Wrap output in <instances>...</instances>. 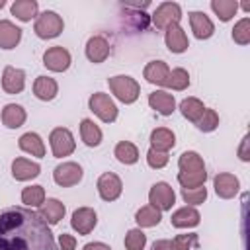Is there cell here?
Masks as SVG:
<instances>
[{
    "instance_id": "cell-29",
    "label": "cell",
    "mask_w": 250,
    "mask_h": 250,
    "mask_svg": "<svg viewBox=\"0 0 250 250\" xmlns=\"http://www.w3.org/2000/svg\"><path fill=\"white\" fill-rule=\"evenodd\" d=\"M80 137L88 146H98L102 143V129L92 119H82L80 123Z\"/></svg>"
},
{
    "instance_id": "cell-25",
    "label": "cell",
    "mask_w": 250,
    "mask_h": 250,
    "mask_svg": "<svg viewBox=\"0 0 250 250\" xmlns=\"http://www.w3.org/2000/svg\"><path fill=\"white\" fill-rule=\"evenodd\" d=\"M57 90H59L57 82H55L53 78H49V76H37V80H35V84H33V94H35L39 100H43V102L53 100V98L57 96Z\"/></svg>"
},
{
    "instance_id": "cell-23",
    "label": "cell",
    "mask_w": 250,
    "mask_h": 250,
    "mask_svg": "<svg viewBox=\"0 0 250 250\" xmlns=\"http://www.w3.org/2000/svg\"><path fill=\"white\" fill-rule=\"evenodd\" d=\"M23 121H25V109L21 105H18V104L4 105V109H2V123L6 127L18 129V127L23 125Z\"/></svg>"
},
{
    "instance_id": "cell-42",
    "label": "cell",
    "mask_w": 250,
    "mask_h": 250,
    "mask_svg": "<svg viewBox=\"0 0 250 250\" xmlns=\"http://www.w3.org/2000/svg\"><path fill=\"white\" fill-rule=\"evenodd\" d=\"M146 162H148L150 168H164L168 164V152H162V150H156V148H148Z\"/></svg>"
},
{
    "instance_id": "cell-14",
    "label": "cell",
    "mask_w": 250,
    "mask_h": 250,
    "mask_svg": "<svg viewBox=\"0 0 250 250\" xmlns=\"http://www.w3.org/2000/svg\"><path fill=\"white\" fill-rule=\"evenodd\" d=\"M164 41H166V47L172 53H184L189 47L188 37H186V31L180 27V23H172L170 27H166Z\"/></svg>"
},
{
    "instance_id": "cell-7",
    "label": "cell",
    "mask_w": 250,
    "mask_h": 250,
    "mask_svg": "<svg viewBox=\"0 0 250 250\" xmlns=\"http://www.w3.org/2000/svg\"><path fill=\"white\" fill-rule=\"evenodd\" d=\"M180 18H182V8L176 2H162L152 14V21L158 29H166L172 23H178Z\"/></svg>"
},
{
    "instance_id": "cell-24",
    "label": "cell",
    "mask_w": 250,
    "mask_h": 250,
    "mask_svg": "<svg viewBox=\"0 0 250 250\" xmlns=\"http://www.w3.org/2000/svg\"><path fill=\"white\" fill-rule=\"evenodd\" d=\"M18 145L23 152H29L31 156H39V158L45 156V145H43V141L37 133H23L20 137Z\"/></svg>"
},
{
    "instance_id": "cell-32",
    "label": "cell",
    "mask_w": 250,
    "mask_h": 250,
    "mask_svg": "<svg viewBox=\"0 0 250 250\" xmlns=\"http://www.w3.org/2000/svg\"><path fill=\"white\" fill-rule=\"evenodd\" d=\"M211 8L219 16L221 21H229L238 10V2L236 0H211Z\"/></svg>"
},
{
    "instance_id": "cell-44",
    "label": "cell",
    "mask_w": 250,
    "mask_h": 250,
    "mask_svg": "<svg viewBox=\"0 0 250 250\" xmlns=\"http://www.w3.org/2000/svg\"><path fill=\"white\" fill-rule=\"evenodd\" d=\"M238 156L244 160V162H248L250 160V154H248V135L242 139V143H240V148H238Z\"/></svg>"
},
{
    "instance_id": "cell-21",
    "label": "cell",
    "mask_w": 250,
    "mask_h": 250,
    "mask_svg": "<svg viewBox=\"0 0 250 250\" xmlns=\"http://www.w3.org/2000/svg\"><path fill=\"white\" fill-rule=\"evenodd\" d=\"M21 39V29L8 20H0V47L14 49Z\"/></svg>"
},
{
    "instance_id": "cell-6",
    "label": "cell",
    "mask_w": 250,
    "mask_h": 250,
    "mask_svg": "<svg viewBox=\"0 0 250 250\" xmlns=\"http://www.w3.org/2000/svg\"><path fill=\"white\" fill-rule=\"evenodd\" d=\"M148 201H150L152 207H156L160 211H168V209H172V205L176 201V193H174V189H172L170 184L156 182L150 188V191H148Z\"/></svg>"
},
{
    "instance_id": "cell-8",
    "label": "cell",
    "mask_w": 250,
    "mask_h": 250,
    "mask_svg": "<svg viewBox=\"0 0 250 250\" xmlns=\"http://www.w3.org/2000/svg\"><path fill=\"white\" fill-rule=\"evenodd\" d=\"M53 180L62 188H70L82 180V168L76 162H62L55 168Z\"/></svg>"
},
{
    "instance_id": "cell-5",
    "label": "cell",
    "mask_w": 250,
    "mask_h": 250,
    "mask_svg": "<svg viewBox=\"0 0 250 250\" xmlns=\"http://www.w3.org/2000/svg\"><path fill=\"white\" fill-rule=\"evenodd\" d=\"M88 105L105 123H111V121L117 119V105L113 104V100L107 94H102V92L92 94L90 100H88Z\"/></svg>"
},
{
    "instance_id": "cell-46",
    "label": "cell",
    "mask_w": 250,
    "mask_h": 250,
    "mask_svg": "<svg viewBox=\"0 0 250 250\" xmlns=\"http://www.w3.org/2000/svg\"><path fill=\"white\" fill-rule=\"evenodd\" d=\"M82 250H111L107 244H104V242H88Z\"/></svg>"
},
{
    "instance_id": "cell-27",
    "label": "cell",
    "mask_w": 250,
    "mask_h": 250,
    "mask_svg": "<svg viewBox=\"0 0 250 250\" xmlns=\"http://www.w3.org/2000/svg\"><path fill=\"white\" fill-rule=\"evenodd\" d=\"M12 16H16L18 20L21 21H29L31 18L37 16V10H39V4L35 0H16L12 4Z\"/></svg>"
},
{
    "instance_id": "cell-19",
    "label": "cell",
    "mask_w": 250,
    "mask_h": 250,
    "mask_svg": "<svg viewBox=\"0 0 250 250\" xmlns=\"http://www.w3.org/2000/svg\"><path fill=\"white\" fill-rule=\"evenodd\" d=\"M148 105L152 109H156L158 113H162V115H172L174 109H176V100H174L172 94L158 90V92H152L148 96Z\"/></svg>"
},
{
    "instance_id": "cell-12",
    "label": "cell",
    "mask_w": 250,
    "mask_h": 250,
    "mask_svg": "<svg viewBox=\"0 0 250 250\" xmlns=\"http://www.w3.org/2000/svg\"><path fill=\"white\" fill-rule=\"evenodd\" d=\"M213 186H215V193L223 199H230L238 193V188H240V182L234 174H229V172H223V174H217L215 180H213Z\"/></svg>"
},
{
    "instance_id": "cell-38",
    "label": "cell",
    "mask_w": 250,
    "mask_h": 250,
    "mask_svg": "<svg viewBox=\"0 0 250 250\" xmlns=\"http://www.w3.org/2000/svg\"><path fill=\"white\" fill-rule=\"evenodd\" d=\"M232 39L238 43V45H248L250 43V20L248 18H242L234 29H232Z\"/></svg>"
},
{
    "instance_id": "cell-15",
    "label": "cell",
    "mask_w": 250,
    "mask_h": 250,
    "mask_svg": "<svg viewBox=\"0 0 250 250\" xmlns=\"http://www.w3.org/2000/svg\"><path fill=\"white\" fill-rule=\"evenodd\" d=\"M199 211L195 209V207H182V209H178V211H174L172 213V217H170V223H172V227H176V229H189V227H197L199 225Z\"/></svg>"
},
{
    "instance_id": "cell-17",
    "label": "cell",
    "mask_w": 250,
    "mask_h": 250,
    "mask_svg": "<svg viewBox=\"0 0 250 250\" xmlns=\"http://www.w3.org/2000/svg\"><path fill=\"white\" fill-rule=\"evenodd\" d=\"M41 172V166L37 162H31L27 158H16L12 162V176L20 182H25V180H31V178H37Z\"/></svg>"
},
{
    "instance_id": "cell-13",
    "label": "cell",
    "mask_w": 250,
    "mask_h": 250,
    "mask_svg": "<svg viewBox=\"0 0 250 250\" xmlns=\"http://www.w3.org/2000/svg\"><path fill=\"white\" fill-rule=\"evenodd\" d=\"M25 86V72L14 66H6L2 74V88L6 94H20Z\"/></svg>"
},
{
    "instance_id": "cell-40",
    "label": "cell",
    "mask_w": 250,
    "mask_h": 250,
    "mask_svg": "<svg viewBox=\"0 0 250 250\" xmlns=\"http://www.w3.org/2000/svg\"><path fill=\"white\" fill-rule=\"evenodd\" d=\"M182 197H184V201L189 203V205H199V203L205 201V197H207V189H205L203 186L193 188V189H182Z\"/></svg>"
},
{
    "instance_id": "cell-10",
    "label": "cell",
    "mask_w": 250,
    "mask_h": 250,
    "mask_svg": "<svg viewBox=\"0 0 250 250\" xmlns=\"http://www.w3.org/2000/svg\"><path fill=\"white\" fill-rule=\"evenodd\" d=\"M43 64L49 68V70H55V72H62L70 66V53L64 49V47H51L45 51L43 55Z\"/></svg>"
},
{
    "instance_id": "cell-20",
    "label": "cell",
    "mask_w": 250,
    "mask_h": 250,
    "mask_svg": "<svg viewBox=\"0 0 250 250\" xmlns=\"http://www.w3.org/2000/svg\"><path fill=\"white\" fill-rule=\"evenodd\" d=\"M189 23H191V29H193V35L197 39H209L215 31L213 27V21L203 14V12H191L189 14Z\"/></svg>"
},
{
    "instance_id": "cell-45",
    "label": "cell",
    "mask_w": 250,
    "mask_h": 250,
    "mask_svg": "<svg viewBox=\"0 0 250 250\" xmlns=\"http://www.w3.org/2000/svg\"><path fill=\"white\" fill-rule=\"evenodd\" d=\"M150 250H172V242L170 240H156L150 246Z\"/></svg>"
},
{
    "instance_id": "cell-28",
    "label": "cell",
    "mask_w": 250,
    "mask_h": 250,
    "mask_svg": "<svg viewBox=\"0 0 250 250\" xmlns=\"http://www.w3.org/2000/svg\"><path fill=\"white\" fill-rule=\"evenodd\" d=\"M180 111H182V115H184L186 119L197 123L199 117H201L203 111H205V105H203V102L197 100V98H186V100H182V104H180Z\"/></svg>"
},
{
    "instance_id": "cell-37",
    "label": "cell",
    "mask_w": 250,
    "mask_h": 250,
    "mask_svg": "<svg viewBox=\"0 0 250 250\" xmlns=\"http://www.w3.org/2000/svg\"><path fill=\"white\" fill-rule=\"evenodd\" d=\"M146 244V234L141 229H131L125 236V248L127 250H143Z\"/></svg>"
},
{
    "instance_id": "cell-16",
    "label": "cell",
    "mask_w": 250,
    "mask_h": 250,
    "mask_svg": "<svg viewBox=\"0 0 250 250\" xmlns=\"http://www.w3.org/2000/svg\"><path fill=\"white\" fill-rule=\"evenodd\" d=\"M86 57L92 62H104L109 57V43L102 35H94L86 43Z\"/></svg>"
},
{
    "instance_id": "cell-2",
    "label": "cell",
    "mask_w": 250,
    "mask_h": 250,
    "mask_svg": "<svg viewBox=\"0 0 250 250\" xmlns=\"http://www.w3.org/2000/svg\"><path fill=\"white\" fill-rule=\"evenodd\" d=\"M107 84H109V90L115 94V98L123 104H133L141 94V88H139L137 80L131 78V76H125V74L111 76L107 80Z\"/></svg>"
},
{
    "instance_id": "cell-31",
    "label": "cell",
    "mask_w": 250,
    "mask_h": 250,
    "mask_svg": "<svg viewBox=\"0 0 250 250\" xmlns=\"http://www.w3.org/2000/svg\"><path fill=\"white\" fill-rule=\"evenodd\" d=\"M178 166H180V172H197V170H205L203 158H201L197 152H193V150L182 152V154H180V160H178Z\"/></svg>"
},
{
    "instance_id": "cell-4",
    "label": "cell",
    "mask_w": 250,
    "mask_h": 250,
    "mask_svg": "<svg viewBox=\"0 0 250 250\" xmlns=\"http://www.w3.org/2000/svg\"><path fill=\"white\" fill-rule=\"evenodd\" d=\"M49 143H51L53 156H57V158L68 156V154H72L74 148H76L74 137H72V133H70L66 127H57V129H53V131H51V137H49Z\"/></svg>"
},
{
    "instance_id": "cell-47",
    "label": "cell",
    "mask_w": 250,
    "mask_h": 250,
    "mask_svg": "<svg viewBox=\"0 0 250 250\" xmlns=\"http://www.w3.org/2000/svg\"><path fill=\"white\" fill-rule=\"evenodd\" d=\"M4 6H6V2H4V0H0V8H4Z\"/></svg>"
},
{
    "instance_id": "cell-11",
    "label": "cell",
    "mask_w": 250,
    "mask_h": 250,
    "mask_svg": "<svg viewBox=\"0 0 250 250\" xmlns=\"http://www.w3.org/2000/svg\"><path fill=\"white\" fill-rule=\"evenodd\" d=\"M98 223V217H96V211L90 209V207H80L72 213V219H70V225L72 229L78 232V234H88L94 230Z\"/></svg>"
},
{
    "instance_id": "cell-43",
    "label": "cell",
    "mask_w": 250,
    "mask_h": 250,
    "mask_svg": "<svg viewBox=\"0 0 250 250\" xmlns=\"http://www.w3.org/2000/svg\"><path fill=\"white\" fill-rule=\"evenodd\" d=\"M59 246H61V250H74V248H76V238H74L72 234L62 232V234L59 236Z\"/></svg>"
},
{
    "instance_id": "cell-41",
    "label": "cell",
    "mask_w": 250,
    "mask_h": 250,
    "mask_svg": "<svg viewBox=\"0 0 250 250\" xmlns=\"http://www.w3.org/2000/svg\"><path fill=\"white\" fill-rule=\"evenodd\" d=\"M197 246V234H178L172 240V250H191Z\"/></svg>"
},
{
    "instance_id": "cell-9",
    "label": "cell",
    "mask_w": 250,
    "mask_h": 250,
    "mask_svg": "<svg viewBox=\"0 0 250 250\" xmlns=\"http://www.w3.org/2000/svg\"><path fill=\"white\" fill-rule=\"evenodd\" d=\"M121 189H123V184L119 180L117 174L113 172H105L100 176L98 180V191H100V197L104 201H113L121 195Z\"/></svg>"
},
{
    "instance_id": "cell-36",
    "label": "cell",
    "mask_w": 250,
    "mask_h": 250,
    "mask_svg": "<svg viewBox=\"0 0 250 250\" xmlns=\"http://www.w3.org/2000/svg\"><path fill=\"white\" fill-rule=\"evenodd\" d=\"M166 86L172 88V90H186L189 86V74H188V70L186 68H174L168 74Z\"/></svg>"
},
{
    "instance_id": "cell-33",
    "label": "cell",
    "mask_w": 250,
    "mask_h": 250,
    "mask_svg": "<svg viewBox=\"0 0 250 250\" xmlns=\"http://www.w3.org/2000/svg\"><path fill=\"white\" fill-rule=\"evenodd\" d=\"M115 156H117V160L123 162V164H135V162L139 160V150H137V146H135L133 143L121 141V143H117V146H115Z\"/></svg>"
},
{
    "instance_id": "cell-39",
    "label": "cell",
    "mask_w": 250,
    "mask_h": 250,
    "mask_svg": "<svg viewBox=\"0 0 250 250\" xmlns=\"http://www.w3.org/2000/svg\"><path fill=\"white\" fill-rule=\"evenodd\" d=\"M217 125H219V115H217V111L205 107L203 115H201L199 121H197V129L203 131V133H209V131H215Z\"/></svg>"
},
{
    "instance_id": "cell-3",
    "label": "cell",
    "mask_w": 250,
    "mask_h": 250,
    "mask_svg": "<svg viewBox=\"0 0 250 250\" xmlns=\"http://www.w3.org/2000/svg\"><path fill=\"white\" fill-rule=\"evenodd\" d=\"M62 27H64L62 18L59 14H55V12H51V10L43 12L35 21V33L41 39H53V37L61 35Z\"/></svg>"
},
{
    "instance_id": "cell-18",
    "label": "cell",
    "mask_w": 250,
    "mask_h": 250,
    "mask_svg": "<svg viewBox=\"0 0 250 250\" xmlns=\"http://www.w3.org/2000/svg\"><path fill=\"white\" fill-rule=\"evenodd\" d=\"M143 74H145L146 82L156 84V86H166L170 68L166 66L164 61H150V62L145 66V72H143Z\"/></svg>"
},
{
    "instance_id": "cell-35",
    "label": "cell",
    "mask_w": 250,
    "mask_h": 250,
    "mask_svg": "<svg viewBox=\"0 0 250 250\" xmlns=\"http://www.w3.org/2000/svg\"><path fill=\"white\" fill-rule=\"evenodd\" d=\"M21 201L29 207H39L43 205L45 201V189L43 186H29V188H23L21 191Z\"/></svg>"
},
{
    "instance_id": "cell-26",
    "label": "cell",
    "mask_w": 250,
    "mask_h": 250,
    "mask_svg": "<svg viewBox=\"0 0 250 250\" xmlns=\"http://www.w3.org/2000/svg\"><path fill=\"white\" fill-rule=\"evenodd\" d=\"M39 215L49 223V225H57L62 217H64V205L59 199H47L41 205Z\"/></svg>"
},
{
    "instance_id": "cell-30",
    "label": "cell",
    "mask_w": 250,
    "mask_h": 250,
    "mask_svg": "<svg viewBox=\"0 0 250 250\" xmlns=\"http://www.w3.org/2000/svg\"><path fill=\"white\" fill-rule=\"evenodd\" d=\"M160 219H162L160 209H156V207H152V205L141 207V209L137 211V215H135V221H137L139 227H156V225L160 223Z\"/></svg>"
},
{
    "instance_id": "cell-34",
    "label": "cell",
    "mask_w": 250,
    "mask_h": 250,
    "mask_svg": "<svg viewBox=\"0 0 250 250\" xmlns=\"http://www.w3.org/2000/svg\"><path fill=\"white\" fill-rule=\"evenodd\" d=\"M207 180V172L205 170H197V172H180L178 174V182L182 184L184 189H193L203 186Z\"/></svg>"
},
{
    "instance_id": "cell-1",
    "label": "cell",
    "mask_w": 250,
    "mask_h": 250,
    "mask_svg": "<svg viewBox=\"0 0 250 250\" xmlns=\"http://www.w3.org/2000/svg\"><path fill=\"white\" fill-rule=\"evenodd\" d=\"M0 250H57L49 223L33 209L0 211Z\"/></svg>"
},
{
    "instance_id": "cell-22",
    "label": "cell",
    "mask_w": 250,
    "mask_h": 250,
    "mask_svg": "<svg viewBox=\"0 0 250 250\" xmlns=\"http://www.w3.org/2000/svg\"><path fill=\"white\" fill-rule=\"evenodd\" d=\"M150 148H156V150H162V152H168L170 148H174L176 145V137L170 129L166 127H158L150 133Z\"/></svg>"
}]
</instances>
